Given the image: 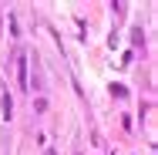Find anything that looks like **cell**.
<instances>
[{"label":"cell","mask_w":158,"mask_h":155,"mask_svg":"<svg viewBox=\"0 0 158 155\" xmlns=\"http://www.w3.org/2000/svg\"><path fill=\"white\" fill-rule=\"evenodd\" d=\"M17 78H20V88H27V54H17Z\"/></svg>","instance_id":"6da1fadb"},{"label":"cell","mask_w":158,"mask_h":155,"mask_svg":"<svg viewBox=\"0 0 158 155\" xmlns=\"http://www.w3.org/2000/svg\"><path fill=\"white\" fill-rule=\"evenodd\" d=\"M0 105H3V118H10V108H14V105H10V94H3V101H0Z\"/></svg>","instance_id":"7a4b0ae2"}]
</instances>
